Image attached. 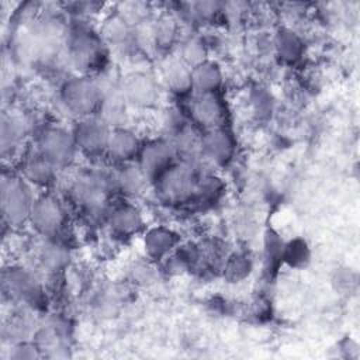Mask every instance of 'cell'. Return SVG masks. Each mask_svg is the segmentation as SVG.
<instances>
[{"label":"cell","mask_w":360,"mask_h":360,"mask_svg":"<svg viewBox=\"0 0 360 360\" xmlns=\"http://www.w3.org/2000/svg\"><path fill=\"white\" fill-rule=\"evenodd\" d=\"M204 176L198 174L191 160L174 163L155 183L159 197L170 204L190 201L200 193V184Z\"/></svg>","instance_id":"6da1fadb"},{"label":"cell","mask_w":360,"mask_h":360,"mask_svg":"<svg viewBox=\"0 0 360 360\" xmlns=\"http://www.w3.org/2000/svg\"><path fill=\"white\" fill-rule=\"evenodd\" d=\"M103 87L100 80L87 76L72 77L60 89V100L68 111L83 118L96 115L100 110Z\"/></svg>","instance_id":"7a4b0ae2"},{"label":"cell","mask_w":360,"mask_h":360,"mask_svg":"<svg viewBox=\"0 0 360 360\" xmlns=\"http://www.w3.org/2000/svg\"><path fill=\"white\" fill-rule=\"evenodd\" d=\"M34 204L32 194L20 177L3 176L1 180V212L10 225H20L30 219Z\"/></svg>","instance_id":"3957f363"},{"label":"cell","mask_w":360,"mask_h":360,"mask_svg":"<svg viewBox=\"0 0 360 360\" xmlns=\"http://www.w3.org/2000/svg\"><path fill=\"white\" fill-rule=\"evenodd\" d=\"M77 145L72 132L60 127H46L37 136V152L56 169L69 166L76 155Z\"/></svg>","instance_id":"277c9868"},{"label":"cell","mask_w":360,"mask_h":360,"mask_svg":"<svg viewBox=\"0 0 360 360\" xmlns=\"http://www.w3.org/2000/svg\"><path fill=\"white\" fill-rule=\"evenodd\" d=\"M34 229L46 238L56 236L66 221V214L60 201L52 194H44L34 200L30 219Z\"/></svg>","instance_id":"5b68a950"},{"label":"cell","mask_w":360,"mask_h":360,"mask_svg":"<svg viewBox=\"0 0 360 360\" xmlns=\"http://www.w3.org/2000/svg\"><path fill=\"white\" fill-rule=\"evenodd\" d=\"M176 149L170 141L155 139L141 148L138 166L148 181H156L174 165Z\"/></svg>","instance_id":"8992f818"},{"label":"cell","mask_w":360,"mask_h":360,"mask_svg":"<svg viewBox=\"0 0 360 360\" xmlns=\"http://www.w3.org/2000/svg\"><path fill=\"white\" fill-rule=\"evenodd\" d=\"M111 128L100 115L83 117L73 129L77 149L87 155H98L107 150Z\"/></svg>","instance_id":"52a82bcc"},{"label":"cell","mask_w":360,"mask_h":360,"mask_svg":"<svg viewBox=\"0 0 360 360\" xmlns=\"http://www.w3.org/2000/svg\"><path fill=\"white\" fill-rule=\"evenodd\" d=\"M69 53L77 69H94L103 59V44L89 30L77 28L69 39Z\"/></svg>","instance_id":"ba28073f"},{"label":"cell","mask_w":360,"mask_h":360,"mask_svg":"<svg viewBox=\"0 0 360 360\" xmlns=\"http://www.w3.org/2000/svg\"><path fill=\"white\" fill-rule=\"evenodd\" d=\"M122 97L128 105L148 108L155 105L159 98V86L156 80L143 72L131 73L120 86Z\"/></svg>","instance_id":"9c48e42d"},{"label":"cell","mask_w":360,"mask_h":360,"mask_svg":"<svg viewBox=\"0 0 360 360\" xmlns=\"http://www.w3.org/2000/svg\"><path fill=\"white\" fill-rule=\"evenodd\" d=\"M235 152V139L224 127L207 129L201 136V155L214 165H226Z\"/></svg>","instance_id":"30bf717a"},{"label":"cell","mask_w":360,"mask_h":360,"mask_svg":"<svg viewBox=\"0 0 360 360\" xmlns=\"http://www.w3.org/2000/svg\"><path fill=\"white\" fill-rule=\"evenodd\" d=\"M191 120L205 129L219 128L225 117V107L217 93H197L190 103Z\"/></svg>","instance_id":"8fae6325"},{"label":"cell","mask_w":360,"mask_h":360,"mask_svg":"<svg viewBox=\"0 0 360 360\" xmlns=\"http://www.w3.org/2000/svg\"><path fill=\"white\" fill-rule=\"evenodd\" d=\"M4 285L8 291L21 301L31 305L39 304L42 298V288L38 278L22 267H13L4 274Z\"/></svg>","instance_id":"7c38bea8"},{"label":"cell","mask_w":360,"mask_h":360,"mask_svg":"<svg viewBox=\"0 0 360 360\" xmlns=\"http://www.w3.org/2000/svg\"><path fill=\"white\" fill-rule=\"evenodd\" d=\"M141 148L142 145L138 136L131 129L124 127L111 128L105 152L114 160L121 163H131V160L138 159Z\"/></svg>","instance_id":"4fadbf2b"},{"label":"cell","mask_w":360,"mask_h":360,"mask_svg":"<svg viewBox=\"0 0 360 360\" xmlns=\"http://www.w3.org/2000/svg\"><path fill=\"white\" fill-rule=\"evenodd\" d=\"M108 222L112 232L118 236H132L143 226L139 210L129 204H121L108 214Z\"/></svg>","instance_id":"5bb4252c"},{"label":"cell","mask_w":360,"mask_h":360,"mask_svg":"<svg viewBox=\"0 0 360 360\" xmlns=\"http://www.w3.org/2000/svg\"><path fill=\"white\" fill-rule=\"evenodd\" d=\"M222 84V72L212 60H204L191 68V87L197 93H217Z\"/></svg>","instance_id":"9a60e30c"},{"label":"cell","mask_w":360,"mask_h":360,"mask_svg":"<svg viewBox=\"0 0 360 360\" xmlns=\"http://www.w3.org/2000/svg\"><path fill=\"white\" fill-rule=\"evenodd\" d=\"M177 240L179 238L172 229L165 226H155L146 232L143 238V246L149 257L162 259L176 248Z\"/></svg>","instance_id":"2e32d148"},{"label":"cell","mask_w":360,"mask_h":360,"mask_svg":"<svg viewBox=\"0 0 360 360\" xmlns=\"http://www.w3.org/2000/svg\"><path fill=\"white\" fill-rule=\"evenodd\" d=\"M55 174L56 167L38 152L28 156L22 163V176L31 184L41 187L49 186L53 181Z\"/></svg>","instance_id":"e0dca14e"},{"label":"cell","mask_w":360,"mask_h":360,"mask_svg":"<svg viewBox=\"0 0 360 360\" xmlns=\"http://www.w3.org/2000/svg\"><path fill=\"white\" fill-rule=\"evenodd\" d=\"M146 181L148 180L139 166L132 163H124L122 167L114 174L115 190L121 191L127 197L139 195L143 191Z\"/></svg>","instance_id":"ac0fdd59"},{"label":"cell","mask_w":360,"mask_h":360,"mask_svg":"<svg viewBox=\"0 0 360 360\" xmlns=\"http://www.w3.org/2000/svg\"><path fill=\"white\" fill-rule=\"evenodd\" d=\"M274 48L277 55L285 63L297 62L302 52L304 44L297 32L290 28H280L274 37Z\"/></svg>","instance_id":"d6986e66"},{"label":"cell","mask_w":360,"mask_h":360,"mask_svg":"<svg viewBox=\"0 0 360 360\" xmlns=\"http://www.w3.org/2000/svg\"><path fill=\"white\" fill-rule=\"evenodd\" d=\"M38 257H39L41 266L48 271H53V273L63 270L70 260L68 248L63 243L53 240L52 238H48V240L41 246Z\"/></svg>","instance_id":"ffe728a7"},{"label":"cell","mask_w":360,"mask_h":360,"mask_svg":"<svg viewBox=\"0 0 360 360\" xmlns=\"http://www.w3.org/2000/svg\"><path fill=\"white\" fill-rule=\"evenodd\" d=\"M163 77L167 87L176 94H186L191 87V68L181 59L170 60L163 69Z\"/></svg>","instance_id":"44dd1931"},{"label":"cell","mask_w":360,"mask_h":360,"mask_svg":"<svg viewBox=\"0 0 360 360\" xmlns=\"http://www.w3.org/2000/svg\"><path fill=\"white\" fill-rule=\"evenodd\" d=\"M24 124L18 117H3L1 121V150L3 155L13 152L24 136Z\"/></svg>","instance_id":"7402d4cb"},{"label":"cell","mask_w":360,"mask_h":360,"mask_svg":"<svg viewBox=\"0 0 360 360\" xmlns=\"http://www.w3.org/2000/svg\"><path fill=\"white\" fill-rule=\"evenodd\" d=\"M207 49L205 45L202 44L201 39L198 38H188L187 41L183 42L181 46V60L188 66L194 68L195 65L201 63L205 60Z\"/></svg>","instance_id":"603a6c76"},{"label":"cell","mask_w":360,"mask_h":360,"mask_svg":"<svg viewBox=\"0 0 360 360\" xmlns=\"http://www.w3.org/2000/svg\"><path fill=\"white\" fill-rule=\"evenodd\" d=\"M152 34L153 44L156 46H169L176 38V24L169 17L160 18L155 25H152Z\"/></svg>","instance_id":"cb8c5ba5"},{"label":"cell","mask_w":360,"mask_h":360,"mask_svg":"<svg viewBox=\"0 0 360 360\" xmlns=\"http://www.w3.org/2000/svg\"><path fill=\"white\" fill-rule=\"evenodd\" d=\"M283 259L292 266H304L309 259V252L305 242L297 239L284 246Z\"/></svg>","instance_id":"d4e9b609"},{"label":"cell","mask_w":360,"mask_h":360,"mask_svg":"<svg viewBox=\"0 0 360 360\" xmlns=\"http://www.w3.org/2000/svg\"><path fill=\"white\" fill-rule=\"evenodd\" d=\"M252 105H253L255 114L259 118H266L271 114V110H273L271 96L264 90H256L255 94L252 96Z\"/></svg>","instance_id":"484cf974"},{"label":"cell","mask_w":360,"mask_h":360,"mask_svg":"<svg viewBox=\"0 0 360 360\" xmlns=\"http://www.w3.org/2000/svg\"><path fill=\"white\" fill-rule=\"evenodd\" d=\"M249 269H250V263L249 260L246 259V256H242V255H236L232 257V260L229 262L228 264V276L231 278H242L243 276H246V273H249Z\"/></svg>","instance_id":"4316f807"},{"label":"cell","mask_w":360,"mask_h":360,"mask_svg":"<svg viewBox=\"0 0 360 360\" xmlns=\"http://www.w3.org/2000/svg\"><path fill=\"white\" fill-rule=\"evenodd\" d=\"M217 11H219V4L207 1V3H197L194 6V15L198 18H211Z\"/></svg>","instance_id":"83f0119b"},{"label":"cell","mask_w":360,"mask_h":360,"mask_svg":"<svg viewBox=\"0 0 360 360\" xmlns=\"http://www.w3.org/2000/svg\"><path fill=\"white\" fill-rule=\"evenodd\" d=\"M38 356V349L35 346H28V345H20L15 349V353L13 357L15 359H34Z\"/></svg>","instance_id":"f1b7e54d"}]
</instances>
